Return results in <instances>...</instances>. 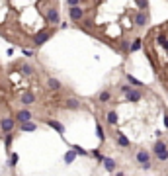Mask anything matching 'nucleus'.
<instances>
[{
  "mask_svg": "<svg viewBox=\"0 0 168 176\" xmlns=\"http://www.w3.org/2000/svg\"><path fill=\"white\" fill-rule=\"evenodd\" d=\"M109 98H112V94H109V90L100 92V96H98V100L102 102V104H106V102H109Z\"/></svg>",
  "mask_w": 168,
  "mask_h": 176,
  "instance_id": "nucleus-17",
  "label": "nucleus"
},
{
  "mask_svg": "<svg viewBox=\"0 0 168 176\" xmlns=\"http://www.w3.org/2000/svg\"><path fill=\"white\" fill-rule=\"evenodd\" d=\"M118 143H119L121 147H129V139L123 135V133H119V135H118Z\"/></svg>",
  "mask_w": 168,
  "mask_h": 176,
  "instance_id": "nucleus-21",
  "label": "nucleus"
},
{
  "mask_svg": "<svg viewBox=\"0 0 168 176\" xmlns=\"http://www.w3.org/2000/svg\"><path fill=\"white\" fill-rule=\"evenodd\" d=\"M84 14H86V10L82 8V6H76V8H70L69 10V18L72 22H80V20L84 18Z\"/></svg>",
  "mask_w": 168,
  "mask_h": 176,
  "instance_id": "nucleus-5",
  "label": "nucleus"
},
{
  "mask_svg": "<svg viewBox=\"0 0 168 176\" xmlns=\"http://www.w3.org/2000/svg\"><path fill=\"white\" fill-rule=\"evenodd\" d=\"M33 102H35V94H33V92H30V90H27V92H24V94H22V104L30 106V104H33Z\"/></svg>",
  "mask_w": 168,
  "mask_h": 176,
  "instance_id": "nucleus-8",
  "label": "nucleus"
},
{
  "mask_svg": "<svg viewBox=\"0 0 168 176\" xmlns=\"http://www.w3.org/2000/svg\"><path fill=\"white\" fill-rule=\"evenodd\" d=\"M121 49L125 51V53H127V51H131V45H129V41H127V39H123V41H121Z\"/></svg>",
  "mask_w": 168,
  "mask_h": 176,
  "instance_id": "nucleus-26",
  "label": "nucleus"
},
{
  "mask_svg": "<svg viewBox=\"0 0 168 176\" xmlns=\"http://www.w3.org/2000/svg\"><path fill=\"white\" fill-rule=\"evenodd\" d=\"M45 123H47L49 127H53V129H55V131H57V133H59V135H63V133H65V125H63V123L55 121V120H47Z\"/></svg>",
  "mask_w": 168,
  "mask_h": 176,
  "instance_id": "nucleus-7",
  "label": "nucleus"
},
{
  "mask_svg": "<svg viewBox=\"0 0 168 176\" xmlns=\"http://www.w3.org/2000/svg\"><path fill=\"white\" fill-rule=\"evenodd\" d=\"M74 159H76V153H74V151H69L67 155H65V163H67V164H70Z\"/></svg>",
  "mask_w": 168,
  "mask_h": 176,
  "instance_id": "nucleus-20",
  "label": "nucleus"
},
{
  "mask_svg": "<svg viewBox=\"0 0 168 176\" xmlns=\"http://www.w3.org/2000/svg\"><path fill=\"white\" fill-rule=\"evenodd\" d=\"M45 24H51V26H59V24H61L59 10H57L55 6H51V8H47V12H45Z\"/></svg>",
  "mask_w": 168,
  "mask_h": 176,
  "instance_id": "nucleus-1",
  "label": "nucleus"
},
{
  "mask_svg": "<svg viewBox=\"0 0 168 176\" xmlns=\"http://www.w3.org/2000/svg\"><path fill=\"white\" fill-rule=\"evenodd\" d=\"M125 98H127L129 102H139V100H141V92L135 90V88H131V90L125 94Z\"/></svg>",
  "mask_w": 168,
  "mask_h": 176,
  "instance_id": "nucleus-9",
  "label": "nucleus"
},
{
  "mask_svg": "<svg viewBox=\"0 0 168 176\" xmlns=\"http://www.w3.org/2000/svg\"><path fill=\"white\" fill-rule=\"evenodd\" d=\"M12 141H14V133H4V145H6V149H10Z\"/></svg>",
  "mask_w": 168,
  "mask_h": 176,
  "instance_id": "nucleus-19",
  "label": "nucleus"
},
{
  "mask_svg": "<svg viewBox=\"0 0 168 176\" xmlns=\"http://www.w3.org/2000/svg\"><path fill=\"white\" fill-rule=\"evenodd\" d=\"M155 153H156V157H158V155H164V153H168V151H166V145H164L162 141H156V143H155Z\"/></svg>",
  "mask_w": 168,
  "mask_h": 176,
  "instance_id": "nucleus-11",
  "label": "nucleus"
},
{
  "mask_svg": "<svg viewBox=\"0 0 168 176\" xmlns=\"http://www.w3.org/2000/svg\"><path fill=\"white\" fill-rule=\"evenodd\" d=\"M72 151H74V153H76V155H84V157H86V155H88V151H84V149H82V147H78V145H74V147H72Z\"/></svg>",
  "mask_w": 168,
  "mask_h": 176,
  "instance_id": "nucleus-24",
  "label": "nucleus"
},
{
  "mask_svg": "<svg viewBox=\"0 0 168 176\" xmlns=\"http://www.w3.org/2000/svg\"><path fill=\"white\" fill-rule=\"evenodd\" d=\"M104 166H106V170H108V172H113V168H115V160H113V159H106V160H104Z\"/></svg>",
  "mask_w": 168,
  "mask_h": 176,
  "instance_id": "nucleus-16",
  "label": "nucleus"
},
{
  "mask_svg": "<svg viewBox=\"0 0 168 176\" xmlns=\"http://www.w3.org/2000/svg\"><path fill=\"white\" fill-rule=\"evenodd\" d=\"M147 22H149V14L143 12V10H139L137 16H135V24L137 26H147Z\"/></svg>",
  "mask_w": 168,
  "mask_h": 176,
  "instance_id": "nucleus-6",
  "label": "nucleus"
},
{
  "mask_svg": "<svg viewBox=\"0 0 168 176\" xmlns=\"http://www.w3.org/2000/svg\"><path fill=\"white\" fill-rule=\"evenodd\" d=\"M22 53H24L26 57H33V51L31 49H22Z\"/></svg>",
  "mask_w": 168,
  "mask_h": 176,
  "instance_id": "nucleus-30",
  "label": "nucleus"
},
{
  "mask_svg": "<svg viewBox=\"0 0 168 176\" xmlns=\"http://www.w3.org/2000/svg\"><path fill=\"white\" fill-rule=\"evenodd\" d=\"M164 125H166V127H168V114H166V115H164Z\"/></svg>",
  "mask_w": 168,
  "mask_h": 176,
  "instance_id": "nucleus-31",
  "label": "nucleus"
},
{
  "mask_svg": "<svg viewBox=\"0 0 168 176\" xmlns=\"http://www.w3.org/2000/svg\"><path fill=\"white\" fill-rule=\"evenodd\" d=\"M51 35H53V29H41V32H37L33 35V45L35 47H41L43 43H45Z\"/></svg>",
  "mask_w": 168,
  "mask_h": 176,
  "instance_id": "nucleus-2",
  "label": "nucleus"
},
{
  "mask_svg": "<svg viewBox=\"0 0 168 176\" xmlns=\"http://www.w3.org/2000/svg\"><path fill=\"white\" fill-rule=\"evenodd\" d=\"M78 106H80V104H78V100H72V98L67 100V108H69V110H76Z\"/></svg>",
  "mask_w": 168,
  "mask_h": 176,
  "instance_id": "nucleus-23",
  "label": "nucleus"
},
{
  "mask_svg": "<svg viewBox=\"0 0 168 176\" xmlns=\"http://www.w3.org/2000/svg\"><path fill=\"white\" fill-rule=\"evenodd\" d=\"M108 123H109V125H115V123H118V114H115L113 110L108 112Z\"/></svg>",
  "mask_w": 168,
  "mask_h": 176,
  "instance_id": "nucleus-18",
  "label": "nucleus"
},
{
  "mask_svg": "<svg viewBox=\"0 0 168 176\" xmlns=\"http://www.w3.org/2000/svg\"><path fill=\"white\" fill-rule=\"evenodd\" d=\"M31 112L30 110H20V112H16V115H14V120H16V123H30V120H31Z\"/></svg>",
  "mask_w": 168,
  "mask_h": 176,
  "instance_id": "nucleus-4",
  "label": "nucleus"
},
{
  "mask_svg": "<svg viewBox=\"0 0 168 176\" xmlns=\"http://www.w3.org/2000/svg\"><path fill=\"white\" fill-rule=\"evenodd\" d=\"M96 135H98V139H100V141H104V139H106V135H104V129H102V125H100V123H96Z\"/></svg>",
  "mask_w": 168,
  "mask_h": 176,
  "instance_id": "nucleus-22",
  "label": "nucleus"
},
{
  "mask_svg": "<svg viewBox=\"0 0 168 176\" xmlns=\"http://www.w3.org/2000/svg\"><path fill=\"white\" fill-rule=\"evenodd\" d=\"M137 8H143V12H145V8H149V2H145V0H139V2H137Z\"/></svg>",
  "mask_w": 168,
  "mask_h": 176,
  "instance_id": "nucleus-28",
  "label": "nucleus"
},
{
  "mask_svg": "<svg viewBox=\"0 0 168 176\" xmlns=\"http://www.w3.org/2000/svg\"><path fill=\"white\" fill-rule=\"evenodd\" d=\"M0 129H2L4 133H14V129H16V120H14V117H2V120H0Z\"/></svg>",
  "mask_w": 168,
  "mask_h": 176,
  "instance_id": "nucleus-3",
  "label": "nucleus"
},
{
  "mask_svg": "<svg viewBox=\"0 0 168 176\" xmlns=\"http://www.w3.org/2000/svg\"><path fill=\"white\" fill-rule=\"evenodd\" d=\"M16 163H18V155L14 153V155H10V166H14Z\"/></svg>",
  "mask_w": 168,
  "mask_h": 176,
  "instance_id": "nucleus-29",
  "label": "nucleus"
},
{
  "mask_svg": "<svg viewBox=\"0 0 168 176\" xmlns=\"http://www.w3.org/2000/svg\"><path fill=\"white\" fill-rule=\"evenodd\" d=\"M137 160H139L141 164H147V163H149V153H147V151H139V153H137Z\"/></svg>",
  "mask_w": 168,
  "mask_h": 176,
  "instance_id": "nucleus-12",
  "label": "nucleus"
},
{
  "mask_svg": "<svg viewBox=\"0 0 168 176\" xmlns=\"http://www.w3.org/2000/svg\"><path fill=\"white\" fill-rule=\"evenodd\" d=\"M20 129H22V131H35V129H37V125H35L33 121H30V123H22Z\"/></svg>",
  "mask_w": 168,
  "mask_h": 176,
  "instance_id": "nucleus-15",
  "label": "nucleus"
},
{
  "mask_svg": "<svg viewBox=\"0 0 168 176\" xmlns=\"http://www.w3.org/2000/svg\"><path fill=\"white\" fill-rule=\"evenodd\" d=\"M141 47H143V41L137 37V39H133V43H131V51H129V53H135V51H139Z\"/></svg>",
  "mask_w": 168,
  "mask_h": 176,
  "instance_id": "nucleus-14",
  "label": "nucleus"
},
{
  "mask_svg": "<svg viewBox=\"0 0 168 176\" xmlns=\"http://www.w3.org/2000/svg\"><path fill=\"white\" fill-rule=\"evenodd\" d=\"M47 86L51 88V90H61V80H57V78H47Z\"/></svg>",
  "mask_w": 168,
  "mask_h": 176,
  "instance_id": "nucleus-10",
  "label": "nucleus"
},
{
  "mask_svg": "<svg viewBox=\"0 0 168 176\" xmlns=\"http://www.w3.org/2000/svg\"><path fill=\"white\" fill-rule=\"evenodd\" d=\"M20 71H22V75H33V67H31V65H27V63H24V65H22V67H20Z\"/></svg>",
  "mask_w": 168,
  "mask_h": 176,
  "instance_id": "nucleus-13",
  "label": "nucleus"
},
{
  "mask_svg": "<svg viewBox=\"0 0 168 176\" xmlns=\"http://www.w3.org/2000/svg\"><path fill=\"white\" fill-rule=\"evenodd\" d=\"M92 155H94V157H96L98 160H102V163H104V160H106V157H104V155H102V153H100V151H92Z\"/></svg>",
  "mask_w": 168,
  "mask_h": 176,
  "instance_id": "nucleus-27",
  "label": "nucleus"
},
{
  "mask_svg": "<svg viewBox=\"0 0 168 176\" xmlns=\"http://www.w3.org/2000/svg\"><path fill=\"white\" fill-rule=\"evenodd\" d=\"M127 80H129L131 84H135V86H143V82H141V80H137L135 76H131V75H127Z\"/></svg>",
  "mask_w": 168,
  "mask_h": 176,
  "instance_id": "nucleus-25",
  "label": "nucleus"
}]
</instances>
